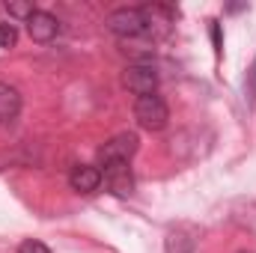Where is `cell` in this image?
Returning a JSON list of instances; mask_svg holds the SVG:
<instances>
[{"label":"cell","instance_id":"obj_4","mask_svg":"<svg viewBox=\"0 0 256 253\" xmlns=\"http://www.w3.org/2000/svg\"><path fill=\"white\" fill-rule=\"evenodd\" d=\"M122 84H126V90H131L137 98L140 96H155V90H158V72L149 63H134L126 68Z\"/></svg>","mask_w":256,"mask_h":253},{"label":"cell","instance_id":"obj_8","mask_svg":"<svg viewBox=\"0 0 256 253\" xmlns=\"http://www.w3.org/2000/svg\"><path fill=\"white\" fill-rule=\"evenodd\" d=\"M18 114H21V92L12 84L0 80V122H12Z\"/></svg>","mask_w":256,"mask_h":253},{"label":"cell","instance_id":"obj_6","mask_svg":"<svg viewBox=\"0 0 256 253\" xmlns=\"http://www.w3.org/2000/svg\"><path fill=\"white\" fill-rule=\"evenodd\" d=\"M27 33H30L33 42H51V39L60 33V21H57L51 12L36 9V12L27 18Z\"/></svg>","mask_w":256,"mask_h":253},{"label":"cell","instance_id":"obj_3","mask_svg":"<svg viewBox=\"0 0 256 253\" xmlns=\"http://www.w3.org/2000/svg\"><path fill=\"white\" fill-rule=\"evenodd\" d=\"M137 134L134 131H122L116 137H110L102 149H98V164L108 167V164H116V161H131V155L137 152Z\"/></svg>","mask_w":256,"mask_h":253},{"label":"cell","instance_id":"obj_2","mask_svg":"<svg viewBox=\"0 0 256 253\" xmlns=\"http://www.w3.org/2000/svg\"><path fill=\"white\" fill-rule=\"evenodd\" d=\"M134 116L146 131H161L167 126V120H170V108H167V102L158 92L155 96H140L134 102Z\"/></svg>","mask_w":256,"mask_h":253},{"label":"cell","instance_id":"obj_12","mask_svg":"<svg viewBox=\"0 0 256 253\" xmlns=\"http://www.w3.org/2000/svg\"><path fill=\"white\" fill-rule=\"evenodd\" d=\"M244 98L254 108V102H256V57H254V63H250V68H248V78H244Z\"/></svg>","mask_w":256,"mask_h":253},{"label":"cell","instance_id":"obj_9","mask_svg":"<svg viewBox=\"0 0 256 253\" xmlns=\"http://www.w3.org/2000/svg\"><path fill=\"white\" fill-rule=\"evenodd\" d=\"M164 250L167 253H194L191 232H185V230H173V232L164 238Z\"/></svg>","mask_w":256,"mask_h":253},{"label":"cell","instance_id":"obj_14","mask_svg":"<svg viewBox=\"0 0 256 253\" xmlns=\"http://www.w3.org/2000/svg\"><path fill=\"white\" fill-rule=\"evenodd\" d=\"M212 39H214V51L220 54V30H218V24H212Z\"/></svg>","mask_w":256,"mask_h":253},{"label":"cell","instance_id":"obj_10","mask_svg":"<svg viewBox=\"0 0 256 253\" xmlns=\"http://www.w3.org/2000/svg\"><path fill=\"white\" fill-rule=\"evenodd\" d=\"M3 9L9 12V18H21L24 24H27V18L36 12V9H33V3H3Z\"/></svg>","mask_w":256,"mask_h":253},{"label":"cell","instance_id":"obj_5","mask_svg":"<svg viewBox=\"0 0 256 253\" xmlns=\"http://www.w3.org/2000/svg\"><path fill=\"white\" fill-rule=\"evenodd\" d=\"M102 182L108 185V190H110L114 196H131V194H134V173H131L128 161L108 164L104 173H102Z\"/></svg>","mask_w":256,"mask_h":253},{"label":"cell","instance_id":"obj_7","mask_svg":"<svg viewBox=\"0 0 256 253\" xmlns=\"http://www.w3.org/2000/svg\"><path fill=\"white\" fill-rule=\"evenodd\" d=\"M68 185H72V190H78V194H92V190H98V185H102V170L92 167V164H78L68 173Z\"/></svg>","mask_w":256,"mask_h":253},{"label":"cell","instance_id":"obj_15","mask_svg":"<svg viewBox=\"0 0 256 253\" xmlns=\"http://www.w3.org/2000/svg\"><path fill=\"white\" fill-rule=\"evenodd\" d=\"M242 253H248V250H242Z\"/></svg>","mask_w":256,"mask_h":253},{"label":"cell","instance_id":"obj_13","mask_svg":"<svg viewBox=\"0 0 256 253\" xmlns=\"http://www.w3.org/2000/svg\"><path fill=\"white\" fill-rule=\"evenodd\" d=\"M18 253H51V250H48L42 242H36V238H27V242L18 248Z\"/></svg>","mask_w":256,"mask_h":253},{"label":"cell","instance_id":"obj_1","mask_svg":"<svg viewBox=\"0 0 256 253\" xmlns=\"http://www.w3.org/2000/svg\"><path fill=\"white\" fill-rule=\"evenodd\" d=\"M108 30L120 39H140L146 36L152 27H149V18L143 12V6H120L108 15Z\"/></svg>","mask_w":256,"mask_h":253},{"label":"cell","instance_id":"obj_11","mask_svg":"<svg viewBox=\"0 0 256 253\" xmlns=\"http://www.w3.org/2000/svg\"><path fill=\"white\" fill-rule=\"evenodd\" d=\"M15 42H18V27L3 21L0 24V48H15Z\"/></svg>","mask_w":256,"mask_h":253}]
</instances>
